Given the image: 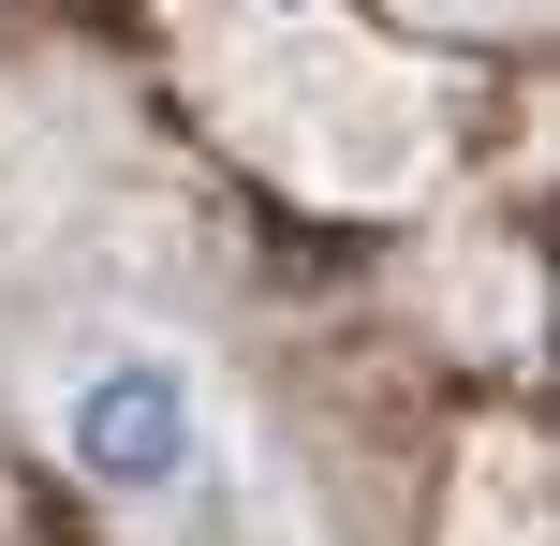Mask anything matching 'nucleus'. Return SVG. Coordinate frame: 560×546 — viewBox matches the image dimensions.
I'll return each mask as SVG.
<instances>
[{"label": "nucleus", "mask_w": 560, "mask_h": 546, "mask_svg": "<svg viewBox=\"0 0 560 546\" xmlns=\"http://www.w3.org/2000/svg\"><path fill=\"white\" fill-rule=\"evenodd\" d=\"M30 429H45V458L74 473V488L133 502V518L222 488V458H236L222 370H207L192 340H163V325H74V340H45Z\"/></svg>", "instance_id": "obj_1"}]
</instances>
